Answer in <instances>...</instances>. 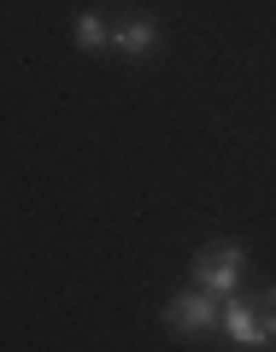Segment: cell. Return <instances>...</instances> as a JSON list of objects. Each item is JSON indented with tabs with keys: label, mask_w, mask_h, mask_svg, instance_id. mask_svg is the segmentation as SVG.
Here are the masks:
<instances>
[{
	"label": "cell",
	"mask_w": 276,
	"mask_h": 352,
	"mask_svg": "<svg viewBox=\"0 0 276 352\" xmlns=\"http://www.w3.org/2000/svg\"><path fill=\"white\" fill-rule=\"evenodd\" d=\"M241 270H247V252L235 247V241H212V247L194 258V288L217 294V300H229V294L241 288Z\"/></svg>",
	"instance_id": "1"
},
{
	"label": "cell",
	"mask_w": 276,
	"mask_h": 352,
	"mask_svg": "<svg viewBox=\"0 0 276 352\" xmlns=\"http://www.w3.org/2000/svg\"><path fill=\"white\" fill-rule=\"evenodd\" d=\"M217 311H224V300H217V294H206V288H194V294H176V300H164V329H171V335H212L217 329Z\"/></svg>",
	"instance_id": "2"
},
{
	"label": "cell",
	"mask_w": 276,
	"mask_h": 352,
	"mask_svg": "<svg viewBox=\"0 0 276 352\" xmlns=\"http://www.w3.org/2000/svg\"><path fill=\"white\" fill-rule=\"evenodd\" d=\"M217 329H224L235 346H270V335H264V323H259V311H253V300H235V294H229L224 311H217Z\"/></svg>",
	"instance_id": "3"
},
{
	"label": "cell",
	"mask_w": 276,
	"mask_h": 352,
	"mask_svg": "<svg viewBox=\"0 0 276 352\" xmlns=\"http://www.w3.org/2000/svg\"><path fill=\"white\" fill-rule=\"evenodd\" d=\"M112 47L129 53V59H147L159 47V24L153 18H124V24H112Z\"/></svg>",
	"instance_id": "4"
},
{
	"label": "cell",
	"mask_w": 276,
	"mask_h": 352,
	"mask_svg": "<svg viewBox=\"0 0 276 352\" xmlns=\"http://www.w3.org/2000/svg\"><path fill=\"white\" fill-rule=\"evenodd\" d=\"M71 41H76L83 53H100V47H112V24H106V18H94V12H76Z\"/></svg>",
	"instance_id": "5"
},
{
	"label": "cell",
	"mask_w": 276,
	"mask_h": 352,
	"mask_svg": "<svg viewBox=\"0 0 276 352\" xmlns=\"http://www.w3.org/2000/svg\"><path fill=\"white\" fill-rule=\"evenodd\" d=\"M253 311H259V323H264V335L276 340V288H259V294H253Z\"/></svg>",
	"instance_id": "6"
}]
</instances>
